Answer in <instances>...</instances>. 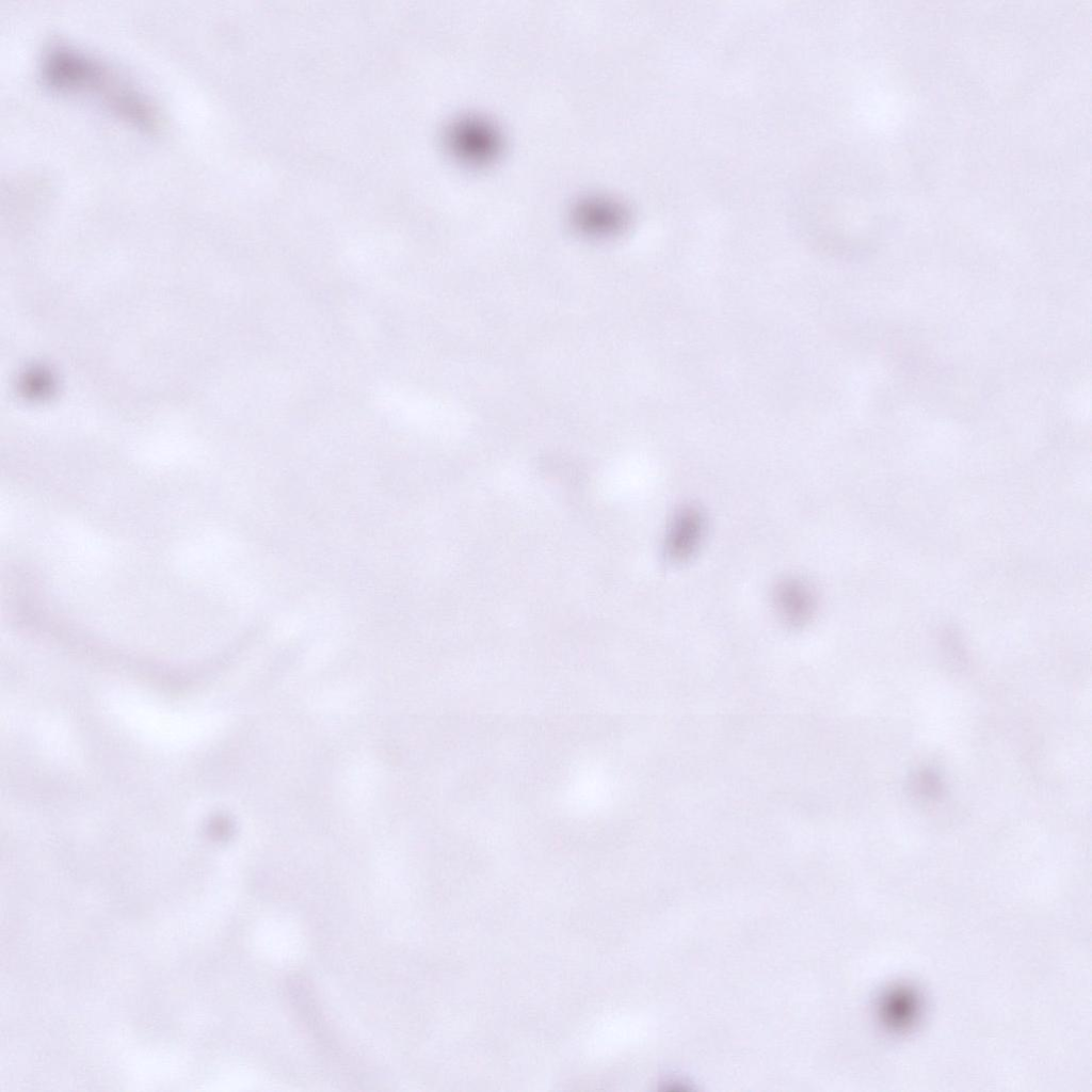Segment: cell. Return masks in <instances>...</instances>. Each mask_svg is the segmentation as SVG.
Here are the masks:
<instances>
[{"mask_svg": "<svg viewBox=\"0 0 1092 1092\" xmlns=\"http://www.w3.org/2000/svg\"><path fill=\"white\" fill-rule=\"evenodd\" d=\"M39 77L52 90L84 95L136 126L154 129L160 115L154 101L115 67L86 50L55 42L39 59Z\"/></svg>", "mask_w": 1092, "mask_h": 1092, "instance_id": "cell-1", "label": "cell"}, {"mask_svg": "<svg viewBox=\"0 0 1092 1092\" xmlns=\"http://www.w3.org/2000/svg\"><path fill=\"white\" fill-rule=\"evenodd\" d=\"M703 517L695 508L686 507L674 516L665 540V555L681 562L695 551L703 534Z\"/></svg>", "mask_w": 1092, "mask_h": 1092, "instance_id": "cell-2", "label": "cell"}, {"mask_svg": "<svg viewBox=\"0 0 1092 1092\" xmlns=\"http://www.w3.org/2000/svg\"><path fill=\"white\" fill-rule=\"evenodd\" d=\"M776 601L783 617L793 625L806 622L814 609L810 591L796 580L785 581L780 585Z\"/></svg>", "mask_w": 1092, "mask_h": 1092, "instance_id": "cell-3", "label": "cell"}]
</instances>
